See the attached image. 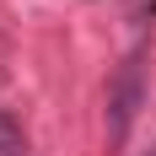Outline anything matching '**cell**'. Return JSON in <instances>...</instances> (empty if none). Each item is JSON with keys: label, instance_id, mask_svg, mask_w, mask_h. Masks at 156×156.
Wrapping results in <instances>:
<instances>
[{"label": "cell", "instance_id": "6da1fadb", "mask_svg": "<svg viewBox=\"0 0 156 156\" xmlns=\"http://www.w3.org/2000/svg\"><path fill=\"white\" fill-rule=\"evenodd\" d=\"M145 102V81H140V59H124L119 76L108 81V140L124 145L129 129H135V113Z\"/></svg>", "mask_w": 156, "mask_h": 156}, {"label": "cell", "instance_id": "7a4b0ae2", "mask_svg": "<svg viewBox=\"0 0 156 156\" xmlns=\"http://www.w3.org/2000/svg\"><path fill=\"white\" fill-rule=\"evenodd\" d=\"M0 156H27V135L5 108H0Z\"/></svg>", "mask_w": 156, "mask_h": 156}, {"label": "cell", "instance_id": "3957f363", "mask_svg": "<svg viewBox=\"0 0 156 156\" xmlns=\"http://www.w3.org/2000/svg\"><path fill=\"white\" fill-rule=\"evenodd\" d=\"M151 156H156V151H151Z\"/></svg>", "mask_w": 156, "mask_h": 156}]
</instances>
